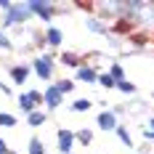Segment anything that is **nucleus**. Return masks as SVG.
<instances>
[{
  "mask_svg": "<svg viewBox=\"0 0 154 154\" xmlns=\"http://www.w3.org/2000/svg\"><path fill=\"white\" fill-rule=\"evenodd\" d=\"M128 11L125 19L130 21V27H138V32L152 35L154 32V3L152 0H125Z\"/></svg>",
  "mask_w": 154,
  "mask_h": 154,
  "instance_id": "f257e3e1",
  "label": "nucleus"
},
{
  "mask_svg": "<svg viewBox=\"0 0 154 154\" xmlns=\"http://www.w3.org/2000/svg\"><path fill=\"white\" fill-rule=\"evenodd\" d=\"M29 66H32V75L37 77L40 82H53L56 80V66H59V61H56V56L53 53H35L29 59Z\"/></svg>",
  "mask_w": 154,
  "mask_h": 154,
  "instance_id": "f03ea898",
  "label": "nucleus"
},
{
  "mask_svg": "<svg viewBox=\"0 0 154 154\" xmlns=\"http://www.w3.org/2000/svg\"><path fill=\"white\" fill-rule=\"evenodd\" d=\"M32 19V11H29V3L27 0H11V8L5 14H0V27L8 29V27H24L27 21Z\"/></svg>",
  "mask_w": 154,
  "mask_h": 154,
  "instance_id": "7ed1b4c3",
  "label": "nucleus"
},
{
  "mask_svg": "<svg viewBox=\"0 0 154 154\" xmlns=\"http://www.w3.org/2000/svg\"><path fill=\"white\" fill-rule=\"evenodd\" d=\"M93 11H98V19H104L109 27L114 24V21H120L125 19V11H128V3L125 0H98V3H93Z\"/></svg>",
  "mask_w": 154,
  "mask_h": 154,
  "instance_id": "20e7f679",
  "label": "nucleus"
},
{
  "mask_svg": "<svg viewBox=\"0 0 154 154\" xmlns=\"http://www.w3.org/2000/svg\"><path fill=\"white\" fill-rule=\"evenodd\" d=\"M29 3V11H32V19H37V21H43L51 27V21L56 19V14H61L64 5L59 3H51V0H27Z\"/></svg>",
  "mask_w": 154,
  "mask_h": 154,
  "instance_id": "39448f33",
  "label": "nucleus"
},
{
  "mask_svg": "<svg viewBox=\"0 0 154 154\" xmlns=\"http://www.w3.org/2000/svg\"><path fill=\"white\" fill-rule=\"evenodd\" d=\"M16 106H19V112L24 117L37 112V109H43V91H19L16 93Z\"/></svg>",
  "mask_w": 154,
  "mask_h": 154,
  "instance_id": "423d86ee",
  "label": "nucleus"
},
{
  "mask_svg": "<svg viewBox=\"0 0 154 154\" xmlns=\"http://www.w3.org/2000/svg\"><path fill=\"white\" fill-rule=\"evenodd\" d=\"M75 146H77L75 130L72 128H59L56 130V149H59V154H72Z\"/></svg>",
  "mask_w": 154,
  "mask_h": 154,
  "instance_id": "0eeeda50",
  "label": "nucleus"
},
{
  "mask_svg": "<svg viewBox=\"0 0 154 154\" xmlns=\"http://www.w3.org/2000/svg\"><path fill=\"white\" fill-rule=\"evenodd\" d=\"M61 106H64V96L56 91V85H53V82L45 85V88H43V109L51 114V112H56V109H61Z\"/></svg>",
  "mask_w": 154,
  "mask_h": 154,
  "instance_id": "6e6552de",
  "label": "nucleus"
},
{
  "mask_svg": "<svg viewBox=\"0 0 154 154\" xmlns=\"http://www.w3.org/2000/svg\"><path fill=\"white\" fill-rule=\"evenodd\" d=\"M29 75H32L29 61H16V64H11V66H8V77H11V82H14V85H19V88L29 80Z\"/></svg>",
  "mask_w": 154,
  "mask_h": 154,
  "instance_id": "1a4fd4ad",
  "label": "nucleus"
},
{
  "mask_svg": "<svg viewBox=\"0 0 154 154\" xmlns=\"http://www.w3.org/2000/svg\"><path fill=\"white\" fill-rule=\"evenodd\" d=\"M117 125H120V120L114 117L112 109H101V112H98V117H96V128H98V130H104V133H114Z\"/></svg>",
  "mask_w": 154,
  "mask_h": 154,
  "instance_id": "9d476101",
  "label": "nucleus"
},
{
  "mask_svg": "<svg viewBox=\"0 0 154 154\" xmlns=\"http://www.w3.org/2000/svg\"><path fill=\"white\" fill-rule=\"evenodd\" d=\"M82 24H85V29L93 32V35H109V32H112V27H109L104 19H98L96 14H88L82 19Z\"/></svg>",
  "mask_w": 154,
  "mask_h": 154,
  "instance_id": "9b49d317",
  "label": "nucleus"
},
{
  "mask_svg": "<svg viewBox=\"0 0 154 154\" xmlns=\"http://www.w3.org/2000/svg\"><path fill=\"white\" fill-rule=\"evenodd\" d=\"M96 80H98V69L91 66V64L85 61L80 69H75V82H85V85H96Z\"/></svg>",
  "mask_w": 154,
  "mask_h": 154,
  "instance_id": "f8f14e48",
  "label": "nucleus"
},
{
  "mask_svg": "<svg viewBox=\"0 0 154 154\" xmlns=\"http://www.w3.org/2000/svg\"><path fill=\"white\" fill-rule=\"evenodd\" d=\"M43 37H45V45L48 48H64V29L61 27H56V24L45 27Z\"/></svg>",
  "mask_w": 154,
  "mask_h": 154,
  "instance_id": "ddd939ff",
  "label": "nucleus"
},
{
  "mask_svg": "<svg viewBox=\"0 0 154 154\" xmlns=\"http://www.w3.org/2000/svg\"><path fill=\"white\" fill-rule=\"evenodd\" d=\"M56 61L64 64V66H69V69H80V66L85 64V59H82L80 53H75V51H61V56H59Z\"/></svg>",
  "mask_w": 154,
  "mask_h": 154,
  "instance_id": "4468645a",
  "label": "nucleus"
},
{
  "mask_svg": "<svg viewBox=\"0 0 154 154\" xmlns=\"http://www.w3.org/2000/svg\"><path fill=\"white\" fill-rule=\"evenodd\" d=\"M24 120H27V128H32V130H37V128H43V125L48 122V112H45V109H37V112H32V114H27Z\"/></svg>",
  "mask_w": 154,
  "mask_h": 154,
  "instance_id": "2eb2a0df",
  "label": "nucleus"
},
{
  "mask_svg": "<svg viewBox=\"0 0 154 154\" xmlns=\"http://www.w3.org/2000/svg\"><path fill=\"white\" fill-rule=\"evenodd\" d=\"M53 85H56V91L61 93L64 98H66V96H69V93L77 88V82L72 80V77H59V80H53Z\"/></svg>",
  "mask_w": 154,
  "mask_h": 154,
  "instance_id": "dca6fc26",
  "label": "nucleus"
},
{
  "mask_svg": "<svg viewBox=\"0 0 154 154\" xmlns=\"http://www.w3.org/2000/svg\"><path fill=\"white\" fill-rule=\"evenodd\" d=\"M69 109H72L75 114H82V112H91V109H93V98H88V96H82V98H75V101L69 104Z\"/></svg>",
  "mask_w": 154,
  "mask_h": 154,
  "instance_id": "f3484780",
  "label": "nucleus"
},
{
  "mask_svg": "<svg viewBox=\"0 0 154 154\" xmlns=\"http://www.w3.org/2000/svg\"><path fill=\"white\" fill-rule=\"evenodd\" d=\"M75 141H77V146H91L93 143V130L91 128H77L75 130Z\"/></svg>",
  "mask_w": 154,
  "mask_h": 154,
  "instance_id": "a211bd4d",
  "label": "nucleus"
},
{
  "mask_svg": "<svg viewBox=\"0 0 154 154\" xmlns=\"http://www.w3.org/2000/svg\"><path fill=\"white\" fill-rule=\"evenodd\" d=\"M128 43L133 48H149V35L146 32H130L128 35Z\"/></svg>",
  "mask_w": 154,
  "mask_h": 154,
  "instance_id": "6ab92c4d",
  "label": "nucleus"
},
{
  "mask_svg": "<svg viewBox=\"0 0 154 154\" xmlns=\"http://www.w3.org/2000/svg\"><path fill=\"white\" fill-rule=\"evenodd\" d=\"M114 136L120 138V143H122V146L133 149V136H130V130H128L125 125H117V128H114Z\"/></svg>",
  "mask_w": 154,
  "mask_h": 154,
  "instance_id": "aec40b11",
  "label": "nucleus"
},
{
  "mask_svg": "<svg viewBox=\"0 0 154 154\" xmlns=\"http://www.w3.org/2000/svg\"><path fill=\"white\" fill-rule=\"evenodd\" d=\"M109 77L114 80V82H120V80H128V75H125V66L120 61H114L112 66H109Z\"/></svg>",
  "mask_w": 154,
  "mask_h": 154,
  "instance_id": "412c9836",
  "label": "nucleus"
},
{
  "mask_svg": "<svg viewBox=\"0 0 154 154\" xmlns=\"http://www.w3.org/2000/svg\"><path fill=\"white\" fill-rule=\"evenodd\" d=\"M27 154H48V152H45V143L37 138V136H32V138H29V149H27Z\"/></svg>",
  "mask_w": 154,
  "mask_h": 154,
  "instance_id": "4be33fe9",
  "label": "nucleus"
},
{
  "mask_svg": "<svg viewBox=\"0 0 154 154\" xmlns=\"http://www.w3.org/2000/svg\"><path fill=\"white\" fill-rule=\"evenodd\" d=\"M96 85H101V88H106V91H114V88H117V82L109 77V72H98V80H96Z\"/></svg>",
  "mask_w": 154,
  "mask_h": 154,
  "instance_id": "5701e85b",
  "label": "nucleus"
},
{
  "mask_svg": "<svg viewBox=\"0 0 154 154\" xmlns=\"http://www.w3.org/2000/svg\"><path fill=\"white\" fill-rule=\"evenodd\" d=\"M19 125V117L11 114V112H0V128H16Z\"/></svg>",
  "mask_w": 154,
  "mask_h": 154,
  "instance_id": "b1692460",
  "label": "nucleus"
},
{
  "mask_svg": "<svg viewBox=\"0 0 154 154\" xmlns=\"http://www.w3.org/2000/svg\"><path fill=\"white\" fill-rule=\"evenodd\" d=\"M114 91H120V93H125V96H133V93L138 91V88H136V82H130V80H120V82H117V88H114Z\"/></svg>",
  "mask_w": 154,
  "mask_h": 154,
  "instance_id": "393cba45",
  "label": "nucleus"
},
{
  "mask_svg": "<svg viewBox=\"0 0 154 154\" xmlns=\"http://www.w3.org/2000/svg\"><path fill=\"white\" fill-rule=\"evenodd\" d=\"M0 51H14V43H11L5 29H0Z\"/></svg>",
  "mask_w": 154,
  "mask_h": 154,
  "instance_id": "a878e982",
  "label": "nucleus"
},
{
  "mask_svg": "<svg viewBox=\"0 0 154 154\" xmlns=\"http://www.w3.org/2000/svg\"><path fill=\"white\" fill-rule=\"evenodd\" d=\"M143 141H146V143H154V133L149 128H143Z\"/></svg>",
  "mask_w": 154,
  "mask_h": 154,
  "instance_id": "bb28decb",
  "label": "nucleus"
},
{
  "mask_svg": "<svg viewBox=\"0 0 154 154\" xmlns=\"http://www.w3.org/2000/svg\"><path fill=\"white\" fill-rule=\"evenodd\" d=\"M109 109L114 112V117H117V120H120V117L125 114V106H120V104H117V106H109Z\"/></svg>",
  "mask_w": 154,
  "mask_h": 154,
  "instance_id": "cd10ccee",
  "label": "nucleus"
},
{
  "mask_svg": "<svg viewBox=\"0 0 154 154\" xmlns=\"http://www.w3.org/2000/svg\"><path fill=\"white\" fill-rule=\"evenodd\" d=\"M8 152H11V149H8V141L0 136V154H8Z\"/></svg>",
  "mask_w": 154,
  "mask_h": 154,
  "instance_id": "c85d7f7f",
  "label": "nucleus"
},
{
  "mask_svg": "<svg viewBox=\"0 0 154 154\" xmlns=\"http://www.w3.org/2000/svg\"><path fill=\"white\" fill-rule=\"evenodd\" d=\"M0 93H3V96H11V88H8V85H3V82H0Z\"/></svg>",
  "mask_w": 154,
  "mask_h": 154,
  "instance_id": "c756f323",
  "label": "nucleus"
},
{
  "mask_svg": "<svg viewBox=\"0 0 154 154\" xmlns=\"http://www.w3.org/2000/svg\"><path fill=\"white\" fill-rule=\"evenodd\" d=\"M146 125H149V130H152V133H154V114H152V117H149V122H146Z\"/></svg>",
  "mask_w": 154,
  "mask_h": 154,
  "instance_id": "7c9ffc66",
  "label": "nucleus"
},
{
  "mask_svg": "<svg viewBox=\"0 0 154 154\" xmlns=\"http://www.w3.org/2000/svg\"><path fill=\"white\" fill-rule=\"evenodd\" d=\"M152 98H154V93H152Z\"/></svg>",
  "mask_w": 154,
  "mask_h": 154,
  "instance_id": "2f4dec72",
  "label": "nucleus"
},
{
  "mask_svg": "<svg viewBox=\"0 0 154 154\" xmlns=\"http://www.w3.org/2000/svg\"><path fill=\"white\" fill-rule=\"evenodd\" d=\"M0 29H3V27H0Z\"/></svg>",
  "mask_w": 154,
  "mask_h": 154,
  "instance_id": "473e14b6",
  "label": "nucleus"
}]
</instances>
